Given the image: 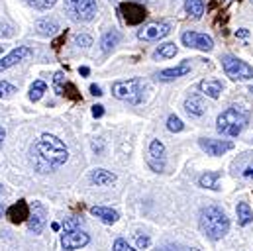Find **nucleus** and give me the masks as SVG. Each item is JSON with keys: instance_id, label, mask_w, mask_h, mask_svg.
<instances>
[{"instance_id": "f257e3e1", "label": "nucleus", "mask_w": 253, "mask_h": 251, "mask_svg": "<svg viewBox=\"0 0 253 251\" xmlns=\"http://www.w3.org/2000/svg\"><path fill=\"white\" fill-rule=\"evenodd\" d=\"M32 155L42 173L55 171L57 167L65 165V161L69 159V151H67L65 143L53 133L40 135L32 147Z\"/></svg>"}, {"instance_id": "f03ea898", "label": "nucleus", "mask_w": 253, "mask_h": 251, "mask_svg": "<svg viewBox=\"0 0 253 251\" xmlns=\"http://www.w3.org/2000/svg\"><path fill=\"white\" fill-rule=\"evenodd\" d=\"M198 224H200L202 234H204L208 240H212V242L222 240V238L228 234V230H230V218H228L226 212H224L222 208H218V206H206V208L200 212Z\"/></svg>"}, {"instance_id": "7ed1b4c3", "label": "nucleus", "mask_w": 253, "mask_h": 251, "mask_svg": "<svg viewBox=\"0 0 253 251\" xmlns=\"http://www.w3.org/2000/svg\"><path fill=\"white\" fill-rule=\"evenodd\" d=\"M250 122V114L244 112L242 108L238 106H232L228 110H224L218 120H216V129L222 133V135H228V137H238L244 127Z\"/></svg>"}, {"instance_id": "20e7f679", "label": "nucleus", "mask_w": 253, "mask_h": 251, "mask_svg": "<svg viewBox=\"0 0 253 251\" xmlns=\"http://www.w3.org/2000/svg\"><path fill=\"white\" fill-rule=\"evenodd\" d=\"M112 94L118 100H124L127 104H139L143 100V83H141V79L118 81L112 84Z\"/></svg>"}, {"instance_id": "39448f33", "label": "nucleus", "mask_w": 253, "mask_h": 251, "mask_svg": "<svg viewBox=\"0 0 253 251\" xmlns=\"http://www.w3.org/2000/svg\"><path fill=\"white\" fill-rule=\"evenodd\" d=\"M65 10L75 22H90L96 16L94 0H65Z\"/></svg>"}, {"instance_id": "423d86ee", "label": "nucleus", "mask_w": 253, "mask_h": 251, "mask_svg": "<svg viewBox=\"0 0 253 251\" xmlns=\"http://www.w3.org/2000/svg\"><path fill=\"white\" fill-rule=\"evenodd\" d=\"M222 67L226 71V75L234 81H250L253 79V67L246 61L234 57V55H224L222 57Z\"/></svg>"}, {"instance_id": "0eeeda50", "label": "nucleus", "mask_w": 253, "mask_h": 251, "mask_svg": "<svg viewBox=\"0 0 253 251\" xmlns=\"http://www.w3.org/2000/svg\"><path fill=\"white\" fill-rule=\"evenodd\" d=\"M88 242H90L88 234L83 232L79 226H73V228L63 230V236H61V246H63V250H67V251L81 250V248H84Z\"/></svg>"}, {"instance_id": "6e6552de", "label": "nucleus", "mask_w": 253, "mask_h": 251, "mask_svg": "<svg viewBox=\"0 0 253 251\" xmlns=\"http://www.w3.org/2000/svg\"><path fill=\"white\" fill-rule=\"evenodd\" d=\"M169 32H171V26L167 22H151L137 32V38L143 42H159L165 36H169Z\"/></svg>"}, {"instance_id": "1a4fd4ad", "label": "nucleus", "mask_w": 253, "mask_h": 251, "mask_svg": "<svg viewBox=\"0 0 253 251\" xmlns=\"http://www.w3.org/2000/svg\"><path fill=\"white\" fill-rule=\"evenodd\" d=\"M181 42H183V45L192 47V49H200V51H212L214 49V40L206 34H200V32H185L181 36Z\"/></svg>"}, {"instance_id": "9d476101", "label": "nucleus", "mask_w": 253, "mask_h": 251, "mask_svg": "<svg viewBox=\"0 0 253 251\" xmlns=\"http://www.w3.org/2000/svg\"><path fill=\"white\" fill-rule=\"evenodd\" d=\"M165 145L159 141V139H153L149 143V151H147V165L155 171V173H161L165 169Z\"/></svg>"}, {"instance_id": "9b49d317", "label": "nucleus", "mask_w": 253, "mask_h": 251, "mask_svg": "<svg viewBox=\"0 0 253 251\" xmlns=\"http://www.w3.org/2000/svg\"><path fill=\"white\" fill-rule=\"evenodd\" d=\"M120 12H122V18L124 22L129 24V26H137L141 24L145 18H147V12L141 4H135V2H124L120 6Z\"/></svg>"}, {"instance_id": "f8f14e48", "label": "nucleus", "mask_w": 253, "mask_h": 251, "mask_svg": "<svg viewBox=\"0 0 253 251\" xmlns=\"http://www.w3.org/2000/svg\"><path fill=\"white\" fill-rule=\"evenodd\" d=\"M198 143H200V147H202L208 155H212V157L224 155L226 151L234 149V143L228 141V139H212V137H204V139H200Z\"/></svg>"}, {"instance_id": "ddd939ff", "label": "nucleus", "mask_w": 253, "mask_h": 251, "mask_svg": "<svg viewBox=\"0 0 253 251\" xmlns=\"http://www.w3.org/2000/svg\"><path fill=\"white\" fill-rule=\"evenodd\" d=\"M45 222H47L45 208H43L40 202H36L34 208H32V212H30V218H28V228H30V232L42 234V230L45 228Z\"/></svg>"}, {"instance_id": "4468645a", "label": "nucleus", "mask_w": 253, "mask_h": 251, "mask_svg": "<svg viewBox=\"0 0 253 251\" xmlns=\"http://www.w3.org/2000/svg\"><path fill=\"white\" fill-rule=\"evenodd\" d=\"M32 53H34V51H32L28 45L16 47V49L10 51L6 57H2V61H0V73L6 71V69H10V67H14V65H18V63H22L24 59H28V57H32Z\"/></svg>"}, {"instance_id": "2eb2a0df", "label": "nucleus", "mask_w": 253, "mask_h": 251, "mask_svg": "<svg viewBox=\"0 0 253 251\" xmlns=\"http://www.w3.org/2000/svg\"><path fill=\"white\" fill-rule=\"evenodd\" d=\"M6 216L12 224H22L30 218V206L26 200H18L16 204H12L8 210H6Z\"/></svg>"}, {"instance_id": "dca6fc26", "label": "nucleus", "mask_w": 253, "mask_h": 251, "mask_svg": "<svg viewBox=\"0 0 253 251\" xmlns=\"http://www.w3.org/2000/svg\"><path fill=\"white\" fill-rule=\"evenodd\" d=\"M187 73H190V63L183 61L181 65H177V67H173V69H163V71H159L155 77H157V81H161V83H171V81H175V79H179V77H185Z\"/></svg>"}, {"instance_id": "f3484780", "label": "nucleus", "mask_w": 253, "mask_h": 251, "mask_svg": "<svg viewBox=\"0 0 253 251\" xmlns=\"http://www.w3.org/2000/svg\"><path fill=\"white\" fill-rule=\"evenodd\" d=\"M198 88H200L202 94H206V96H210V98L216 100V98H220V94L224 90V83L218 81V79H206V81H202L198 84Z\"/></svg>"}, {"instance_id": "a211bd4d", "label": "nucleus", "mask_w": 253, "mask_h": 251, "mask_svg": "<svg viewBox=\"0 0 253 251\" xmlns=\"http://www.w3.org/2000/svg\"><path fill=\"white\" fill-rule=\"evenodd\" d=\"M90 183L96 185V187H106V185L116 183V175L106 171V169H94L90 173Z\"/></svg>"}, {"instance_id": "6ab92c4d", "label": "nucleus", "mask_w": 253, "mask_h": 251, "mask_svg": "<svg viewBox=\"0 0 253 251\" xmlns=\"http://www.w3.org/2000/svg\"><path fill=\"white\" fill-rule=\"evenodd\" d=\"M185 110H187L189 116H202L206 112V106H204V102L198 94H190L185 100Z\"/></svg>"}, {"instance_id": "aec40b11", "label": "nucleus", "mask_w": 253, "mask_h": 251, "mask_svg": "<svg viewBox=\"0 0 253 251\" xmlns=\"http://www.w3.org/2000/svg\"><path fill=\"white\" fill-rule=\"evenodd\" d=\"M90 214L96 216V218H100L104 224H114V222H118V218H120L116 210L106 208V206H92V208H90Z\"/></svg>"}, {"instance_id": "412c9836", "label": "nucleus", "mask_w": 253, "mask_h": 251, "mask_svg": "<svg viewBox=\"0 0 253 251\" xmlns=\"http://www.w3.org/2000/svg\"><path fill=\"white\" fill-rule=\"evenodd\" d=\"M36 30H38V34H42V36H53L57 30H59V24H57V20H49V18H43V20H38L36 22Z\"/></svg>"}, {"instance_id": "4be33fe9", "label": "nucleus", "mask_w": 253, "mask_h": 251, "mask_svg": "<svg viewBox=\"0 0 253 251\" xmlns=\"http://www.w3.org/2000/svg\"><path fill=\"white\" fill-rule=\"evenodd\" d=\"M118 43H120V32H116V30L106 32V34L102 36V40H100V47H102L104 53H110Z\"/></svg>"}, {"instance_id": "5701e85b", "label": "nucleus", "mask_w": 253, "mask_h": 251, "mask_svg": "<svg viewBox=\"0 0 253 251\" xmlns=\"http://www.w3.org/2000/svg\"><path fill=\"white\" fill-rule=\"evenodd\" d=\"M236 214H238V224L240 226H250L253 222V212L248 202H240L238 208H236Z\"/></svg>"}, {"instance_id": "b1692460", "label": "nucleus", "mask_w": 253, "mask_h": 251, "mask_svg": "<svg viewBox=\"0 0 253 251\" xmlns=\"http://www.w3.org/2000/svg\"><path fill=\"white\" fill-rule=\"evenodd\" d=\"M218 179H220V173L216 171H210V173H204L198 181V185L202 188H210V190H220V185H218Z\"/></svg>"}, {"instance_id": "393cba45", "label": "nucleus", "mask_w": 253, "mask_h": 251, "mask_svg": "<svg viewBox=\"0 0 253 251\" xmlns=\"http://www.w3.org/2000/svg\"><path fill=\"white\" fill-rule=\"evenodd\" d=\"M177 45L175 43H163V45H159L157 49H155V53H153V59H171V57H175L177 55Z\"/></svg>"}, {"instance_id": "a878e982", "label": "nucleus", "mask_w": 253, "mask_h": 251, "mask_svg": "<svg viewBox=\"0 0 253 251\" xmlns=\"http://www.w3.org/2000/svg\"><path fill=\"white\" fill-rule=\"evenodd\" d=\"M185 10H187V14H189L190 18L200 20L202 14H204V0H187Z\"/></svg>"}, {"instance_id": "bb28decb", "label": "nucleus", "mask_w": 253, "mask_h": 251, "mask_svg": "<svg viewBox=\"0 0 253 251\" xmlns=\"http://www.w3.org/2000/svg\"><path fill=\"white\" fill-rule=\"evenodd\" d=\"M45 90H47V84H45L43 81H34V84L30 86V100H32V102L42 100V96H43Z\"/></svg>"}, {"instance_id": "cd10ccee", "label": "nucleus", "mask_w": 253, "mask_h": 251, "mask_svg": "<svg viewBox=\"0 0 253 251\" xmlns=\"http://www.w3.org/2000/svg\"><path fill=\"white\" fill-rule=\"evenodd\" d=\"M167 127H169V131H183L185 129V124H183V120L179 118V116H175V114H171L169 118H167Z\"/></svg>"}, {"instance_id": "c85d7f7f", "label": "nucleus", "mask_w": 253, "mask_h": 251, "mask_svg": "<svg viewBox=\"0 0 253 251\" xmlns=\"http://www.w3.org/2000/svg\"><path fill=\"white\" fill-rule=\"evenodd\" d=\"M61 96H67V98H71V100H79V98H81V94H79L77 86H75V84H71L69 81L65 83L63 90H61Z\"/></svg>"}, {"instance_id": "c756f323", "label": "nucleus", "mask_w": 253, "mask_h": 251, "mask_svg": "<svg viewBox=\"0 0 253 251\" xmlns=\"http://www.w3.org/2000/svg\"><path fill=\"white\" fill-rule=\"evenodd\" d=\"M55 2L57 0H28V4L34 6L36 10H49L55 6Z\"/></svg>"}, {"instance_id": "7c9ffc66", "label": "nucleus", "mask_w": 253, "mask_h": 251, "mask_svg": "<svg viewBox=\"0 0 253 251\" xmlns=\"http://www.w3.org/2000/svg\"><path fill=\"white\" fill-rule=\"evenodd\" d=\"M65 83H67V79H65V73H55V77H53V88H55V92L61 96V90H63Z\"/></svg>"}, {"instance_id": "2f4dec72", "label": "nucleus", "mask_w": 253, "mask_h": 251, "mask_svg": "<svg viewBox=\"0 0 253 251\" xmlns=\"http://www.w3.org/2000/svg\"><path fill=\"white\" fill-rule=\"evenodd\" d=\"M14 92H18L14 84H10V83H6V81L0 83V98H8V96H12Z\"/></svg>"}, {"instance_id": "473e14b6", "label": "nucleus", "mask_w": 253, "mask_h": 251, "mask_svg": "<svg viewBox=\"0 0 253 251\" xmlns=\"http://www.w3.org/2000/svg\"><path fill=\"white\" fill-rule=\"evenodd\" d=\"M75 45H79V47H90L92 45V38L86 36V34H79V36H75Z\"/></svg>"}, {"instance_id": "72a5a7b5", "label": "nucleus", "mask_w": 253, "mask_h": 251, "mask_svg": "<svg viewBox=\"0 0 253 251\" xmlns=\"http://www.w3.org/2000/svg\"><path fill=\"white\" fill-rule=\"evenodd\" d=\"M135 244H137V248H139V250H147L151 242H149V238H147L145 234H143V236H141V234H137V236H135Z\"/></svg>"}, {"instance_id": "f704fd0d", "label": "nucleus", "mask_w": 253, "mask_h": 251, "mask_svg": "<svg viewBox=\"0 0 253 251\" xmlns=\"http://www.w3.org/2000/svg\"><path fill=\"white\" fill-rule=\"evenodd\" d=\"M114 251H135L129 248V244H127L126 240H116L114 242Z\"/></svg>"}, {"instance_id": "c9c22d12", "label": "nucleus", "mask_w": 253, "mask_h": 251, "mask_svg": "<svg viewBox=\"0 0 253 251\" xmlns=\"http://www.w3.org/2000/svg\"><path fill=\"white\" fill-rule=\"evenodd\" d=\"M159 251H198L194 248H183V246H163Z\"/></svg>"}, {"instance_id": "e433bc0d", "label": "nucleus", "mask_w": 253, "mask_h": 251, "mask_svg": "<svg viewBox=\"0 0 253 251\" xmlns=\"http://www.w3.org/2000/svg\"><path fill=\"white\" fill-rule=\"evenodd\" d=\"M92 116L94 118H102L104 116V106L102 104H94L92 106Z\"/></svg>"}, {"instance_id": "4c0bfd02", "label": "nucleus", "mask_w": 253, "mask_h": 251, "mask_svg": "<svg viewBox=\"0 0 253 251\" xmlns=\"http://www.w3.org/2000/svg\"><path fill=\"white\" fill-rule=\"evenodd\" d=\"M90 94H94V96H102V88H100L98 84H90Z\"/></svg>"}, {"instance_id": "58836bf2", "label": "nucleus", "mask_w": 253, "mask_h": 251, "mask_svg": "<svg viewBox=\"0 0 253 251\" xmlns=\"http://www.w3.org/2000/svg\"><path fill=\"white\" fill-rule=\"evenodd\" d=\"M246 179H253V165H248L246 169H244V173H242Z\"/></svg>"}, {"instance_id": "ea45409f", "label": "nucleus", "mask_w": 253, "mask_h": 251, "mask_svg": "<svg viewBox=\"0 0 253 251\" xmlns=\"http://www.w3.org/2000/svg\"><path fill=\"white\" fill-rule=\"evenodd\" d=\"M248 34H250L248 30H238L236 32V36H240V38H248Z\"/></svg>"}, {"instance_id": "a19ab883", "label": "nucleus", "mask_w": 253, "mask_h": 251, "mask_svg": "<svg viewBox=\"0 0 253 251\" xmlns=\"http://www.w3.org/2000/svg\"><path fill=\"white\" fill-rule=\"evenodd\" d=\"M79 73H81V75H84V77H86V75H88V73H90V69H88V67H81V69H79Z\"/></svg>"}, {"instance_id": "79ce46f5", "label": "nucleus", "mask_w": 253, "mask_h": 251, "mask_svg": "<svg viewBox=\"0 0 253 251\" xmlns=\"http://www.w3.org/2000/svg\"><path fill=\"white\" fill-rule=\"evenodd\" d=\"M4 135H6V131H4V129H2V127H0V143H2V141H4Z\"/></svg>"}, {"instance_id": "37998d69", "label": "nucleus", "mask_w": 253, "mask_h": 251, "mask_svg": "<svg viewBox=\"0 0 253 251\" xmlns=\"http://www.w3.org/2000/svg\"><path fill=\"white\" fill-rule=\"evenodd\" d=\"M0 214H2V204H0Z\"/></svg>"}, {"instance_id": "c03bdc74", "label": "nucleus", "mask_w": 253, "mask_h": 251, "mask_svg": "<svg viewBox=\"0 0 253 251\" xmlns=\"http://www.w3.org/2000/svg\"><path fill=\"white\" fill-rule=\"evenodd\" d=\"M250 92H253V86H252V88H250Z\"/></svg>"}, {"instance_id": "a18cd8bd", "label": "nucleus", "mask_w": 253, "mask_h": 251, "mask_svg": "<svg viewBox=\"0 0 253 251\" xmlns=\"http://www.w3.org/2000/svg\"><path fill=\"white\" fill-rule=\"evenodd\" d=\"M0 53H2V45H0Z\"/></svg>"}, {"instance_id": "49530a36", "label": "nucleus", "mask_w": 253, "mask_h": 251, "mask_svg": "<svg viewBox=\"0 0 253 251\" xmlns=\"http://www.w3.org/2000/svg\"><path fill=\"white\" fill-rule=\"evenodd\" d=\"M0 190H2V185H0Z\"/></svg>"}, {"instance_id": "de8ad7c7", "label": "nucleus", "mask_w": 253, "mask_h": 251, "mask_svg": "<svg viewBox=\"0 0 253 251\" xmlns=\"http://www.w3.org/2000/svg\"><path fill=\"white\" fill-rule=\"evenodd\" d=\"M252 2H253V0H252Z\"/></svg>"}]
</instances>
